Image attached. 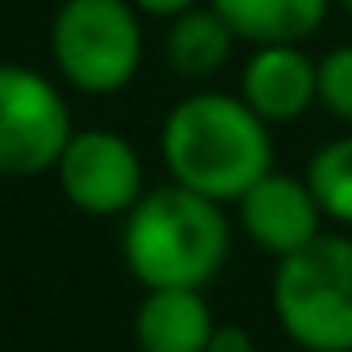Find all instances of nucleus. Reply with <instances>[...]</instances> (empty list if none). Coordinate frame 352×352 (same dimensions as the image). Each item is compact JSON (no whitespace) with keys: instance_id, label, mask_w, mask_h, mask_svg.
Instances as JSON below:
<instances>
[{"instance_id":"f257e3e1","label":"nucleus","mask_w":352,"mask_h":352,"mask_svg":"<svg viewBox=\"0 0 352 352\" xmlns=\"http://www.w3.org/2000/svg\"><path fill=\"white\" fill-rule=\"evenodd\" d=\"M161 161L174 183L236 206L272 170V134L241 94L201 89L170 107L161 125Z\"/></svg>"},{"instance_id":"f03ea898","label":"nucleus","mask_w":352,"mask_h":352,"mask_svg":"<svg viewBox=\"0 0 352 352\" xmlns=\"http://www.w3.org/2000/svg\"><path fill=\"white\" fill-rule=\"evenodd\" d=\"M120 254L143 290L152 285L206 290L232 254L223 201H210L174 179L165 188L143 192L120 228Z\"/></svg>"},{"instance_id":"7ed1b4c3","label":"nucleus","mask_w":352,"mask_h":352,"mask_svg":"<svg viewBox=\"0 0 352 352\" xmlns=\"http://www.w3.org/2000/svg\"><path fill=\"white\" fill-rule=\"evenodd\" d=\"M272 312L294 348L352 352V236L321 232L276 258Z\"/></svg>"},{"instance_id":"20e7f679","label":"nucleus","mask_w":352,"mask_h":352,"mask_svg":"<svg viewBox=\"0 0 352 352\" xmlns=\"http://www.w3.org/2000/svg\"><path fill=\"white\" fill-rule=\"evenodd\" d=\"M143 9L134 0H63L50 54L80 94H120L143 67Z\"/></svg>"},{"instance_id":"39448f33","label":"nucleus","mask_w":352,"mask_h":352,"mask_svg":"<svg viewBox=\"0 0 352 352\" xmlns=\"http://www.w3.org/2000/svg\"><path fill=\"white\" fill-rule=\"evenodd\" d=\"M72 107L50 76L23 63H0V179L54 174L67 138Z\"/></svg>"},{"instance_id":"423d86ee","label":"nucleus","mask_w":352,"mask_h":352,"mask_svg":"<svg viewBox=\"0 0 352 352\" xmlns=\"http://www.w3.org/2000/svg\"><path fill=\"white\" fill-rule=\"evenodd\" d=\"M58 192L76 214L125 219L143 197V161L116 129H76L54 165Z\"/></svg>"},{"instance_id":"0eeeda50","label":"nucleus","mask_w":352,"mask_h":352,"mask_svg":"<svg viewBox=\"0 0 352 352\" xmlns=\"http://www.w3.org/2000/svg\"><path fill=\"white\" fill-rule=\"evenodd\" d=\"M241 228L254 236L258 250H267L272 258H285L294 250H303L308 241L321 236V210L317 192L308 179H290V174L267 170L245 197L236 201Z\"/></svg>"},{"instance_id":"6e6552de","label":"nucleus","mask_w":352,"mask_h":352,"mask_svg":"<svg viewBox=\"0 0 352 352\" xmlns=\"http://www.w3.org/2000/svg\"><path fill=\"white\" fill-rule=\"evenodd\" d=\"M241 98L267 125L299 120L317 103V58H308L299 45H254L241 67Z\"/></svg>"},{"instance_id":"1a4fd4ad","label":"nucleus","mask_w":352,"mask_h":352,"mask_svg":"<svg viewBox=\"0 0 352 352\" xmlns=\"http://www.w3.org/2000/svg\"><path fill=\"white\" fill-rule=\"evenodd\" d=\"M214 312L206 290L192 285H152L134 308V348L138 352H206L214 339Z\"/></svg>"},{"instance_id":"9d476101","label":"nucleus","mask_w":352,"mask_h":352,"mask_svg":"<svg viewBox=\"0 0 352 352\" xmlns=\"http://www.w3.org/2000/svg\"><path fill=\"white\" fill-rule=\"evenodd\" d=\"M236 41L250 45H303L330 14V0H210Z\"/></svg>"},{"instance_id":"9b49d317","label":"nucleus","mask_w":352,"mask_h":352,"mask_svg":"<svg viewBox=\"0 0 352 352\" xmlns=\"http://www.w3.org/2000/svg\"><path fill=\"white\" fill-rule=\"evenodd\" d=\"M236 32L228 27V18L214 5H197L188 14L170 18V32H165V63H170L174 76L183 80H206L232 58Z\"/></svg>"},{"instance_id":"f8f14e48","label":"nucleus","mask_w":352,"mask_h":352,"mask_svg":"<svg viewBox=\"0 0 352 352\" xmlns=\"http://www.w3.org/2000/svg\"><path fill=\"white\" fill-rule=\"evenodd\" d=\"M308 183H312V192H317L326 219L352 228V134L330 138V143L312 156Z\"/></svg>"},{"instance_id":"ddd939ff","label":"nucleus","mask_w":352,"mask_h":352,"mask_svg":"<svg viewBox=\"0 0 352 352\" xmlns=\"http://www.w3.org/2000/svg\"><path fill=\"white\" fill-rule=\"evenodd\" d=\"M317 103L352 125V45H335L317 58Z\"/></svg>"},{"instance_id":"4468645a","label":"nucleus","mask_w":352,"mask_h":352,"mask_svg":"<svg viewBox=\"0 0 352 352\" xmlns=\"http://www.w3.org/2000/svg\"><path fill=\"white\" fill-rule=\"evenodd\" d=\"M206 352H258V348H254V339L245 335V326H223V321H219Z\"/></svg>"},{"instance_id":"2eb2a0df","label":"nucleus","mask_w":352,"mask_h":352,"mask_svg":"<svg viewBox=\"0 0 352 352\" xmlns=\"http://www.w3.org/2000/svg\"><path fill=\"white\" fill-rule=\"evenodd\" d=\"M138 9H143L147 18H179V14H188V9H197V5H206V0H134Z\"/></svg>"},{"instance_id":"dca6fc26","label":"nucleus","mask_w":352,"mask_h":352,"mask_svg":"<svg viewBox=\"0 0 352 352\" xmlns=\"http://www.w3.org/2000/svg\"><path fill=\"white\" fill-rule=\"evenodd\" d=\"M339 5H344V9H348V14H352V0H339Z\"/></svg>"}]
</instances>
